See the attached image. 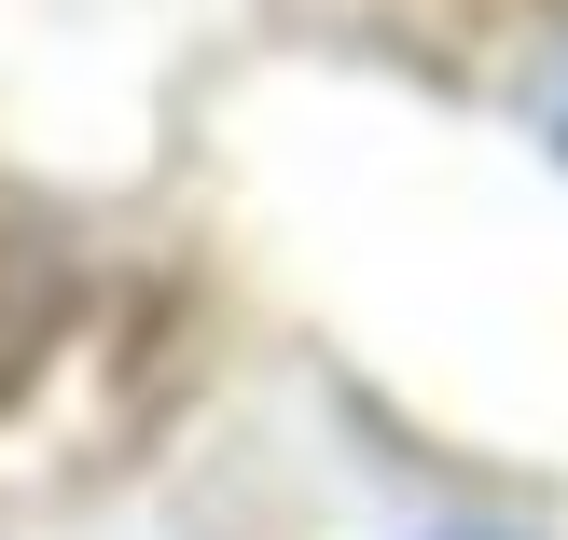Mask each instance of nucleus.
Segmentation results:
<instances>
[{
    "label": "nucleus",
    "mask_w": 568,
    "mask_h": 540,
    "mask_svg": "<svg viewBox=\"0 0 568 540\" xmlns=\"http://www.w3.org/2000/svg\"><path fill=\"white\" fill-rule=\"evenodd\" d=\"M55 305H70V264H55V236L0 194V388L55 347Z\"/></svg>",
    "instance_id": "obj_1"
}]
</instances>
